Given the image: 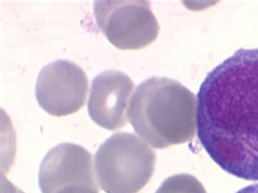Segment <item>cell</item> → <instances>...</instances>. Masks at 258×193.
<instances>
[{"label": "cell", "instance_id": "cell-1", "mask_svg": "<svg viewBox=\"0 0 258 193\" xmlns=\"http://www.w3.org/2000/svg\"><path fill=\"white\" fill-rule=\"evenodd\" d=\"M196 100L207 154L228 174L258 181V48H241L214 68Z\"/></svg>", "mask_w": 258, "mask_h": 193}, {"label": "cell", "instance_id": "cell-2", "mask_svg": "<svg viewBox=\"0 0 258 193\" xmlns=\"http://www.w3.org/2000/svg\"><path fill=\"white\" fill-rule=\"evenodd\" d=\"M196 108V96L180 82L154 77L135 89L127 116L142 140L156 149H166L193 140Z\"/></svg>", "mask_w": 258, "mask_h": 193}, {"label": "cell", "instance_id": "cell-3", "mask_svg": "<svg viewBox=\"0 0 258 193\" xmlns=\"http://www.w3.org/2000/svg\"><path fill=\"white\" fill-rule=\"evenodd\" d=\"M154 151L132 133L118 132L101 144L95 155L99 187L106 193H138L155 170Z\"/></svg>", "mask_w": 258, "mask_h": 193}, {"label": "cell", "instance_id": "cell-4", "mask_svg": "<svg viewBox=\"0 0 258 193\" xmlns=\"http://www.w3.org/2000/svg\"><path fill=\"white\" fill-rule=\"evenodd\" d=\"M94 15L99 30L119 50H141L157 38L159 24L145 2H97Z\"/></svg>", "mask_w": 258, "mask_h": 193}, {"label": "cell", "instance_id": "cell-5", "mask_svg": "<svg viewBox=\"0 0 258 193\" xmlns=\"http://www.w3.org/2000/svg\"><path fill=\"white\" fill-rule=\"evenodd\" d=\"M88 79L83 69L68 60H57L40 70L36 81V100L51 116L77 113L85 104Z\"/></svg>", "mask_w": 258, "mask_h": 193}, {"label": "cell", "instance_id": "cell-6", "mask_svg": "<svg viewBox=\"0 0 258 193\" xmlns=\"http://www.w3.org/2000/svg\"><path fill=\"white\" fill-rule=\"evenodd\" d=\"M95 176L90 152L77 144L61 143L44 157L38 182L42 193H56L74 184L88 185L98 190Z\"/></svg>", "mask_w": 258, "mask_h": 193}, {"label": "cell", "instance_id": "cell-7", "mask_svg": "<svg viewBox=\"0 0 258 193\" xmlns=\"http://www.w3.org/2000/svg\"><path fill=\"white\" fill-rule=\"evenodd\" d=\"M133 89V81L123 72L107 70L97 74L92 82L87 106L91 119L108 130L123 127L126 123L127 102Z\"/></svg>", "mask_w": 258, "mask_h": 193}, {"label": "cell", "instance_id": "cell-8", "mask_svg": "<svg viewBox=\"0 0 258 193\" xmlns=\"http://www.w3.org/2000/svg\"><path fill=\"white\" fill-rule=\"evenodd\" d=\"M156 193H207L203 184L188 174H178L167 178Z\"/></svg>", "mask_w": 258, "mask_h": 193}, {"label": "cell", "instance_id": "cell-9", "mask_svg": "<svg viewBox=\"0 0 258 193\" xmlns=\"http://www.w3.org/2000/svg\"><path fill=\"white\" fill-rule=\"evenodd\" d=\"M56 193H98V190H95L88 185L83 184H74V185H68L62 189H60Z\"/></svg>", "mask_w": 258, "mask_h": 193}, {"label": "cell", "instance_id": "cell-10", "mask_svg": "<svg viewBox=\"0 0 258 193\" xmlns=\"http://www.w3.org/2000/svg\"><path fill=\"white\" fill-rule=\"evenodd\" d=\"M236 193H258V183L247 185V187L241 189L240 191H237Z\"/></svg>", "mask_w": 258, "mask_h": 193}, {"label": "cell", "instance_id": "cell-11", "mask_svg": "<svg viewBox=\"0 0 258 193\" xmlns=\"http://www.w3.org/2000/svg\"><path fill=\"white\" fill-rule=\"evenodd\" d=\"M21 193H22V192H21Z\"/></svg>", "mask_w": 258, "mask_h": 193}]
</instances>
